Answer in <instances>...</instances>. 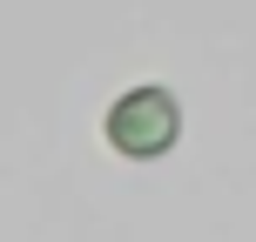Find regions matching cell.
Returning <instances> with one entry per match:
<instances>
[{
	"label": "cell",
	"instance_id": "1",
	"mask_svg": "<svg viewBox=\"0 0 256 242\" xmlns=\"http://www.w3.org/2000/svg\"><path fill=\"white\" fill-rule=\"evenodd\" d=\"M108 141H115L122 155H135V162H155V155L176 148V101L168 94H128V101L108 108Z\"/></svg>",
	"mask_w": 256,
	"mask_h": 242
}]
</instances>
